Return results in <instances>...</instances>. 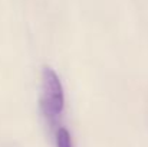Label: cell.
<instances>
[{
    "label": "cell",
    "instance_id": "6da1fadb",
    "mask_svg": "<svg viewBox=\"0 0 148 147\" xmlns=\"http://www.w3.org/2000/svg\"><path fill=\"white\" fill-rule=\"evenodd\" d=\"M40 107L45 118L50 124H55L65 108V92L62 82L50 66H45L42 71V95Z\"/></svg>",
    "mask_w": 148,
    "mask_h": 147
},
{
    "label": "cell",
    "instance_id": "7a4b0ae2",
    "mask_svg": "<svg viewBox=\"0 0 148 147\" xmlns=\"http://www.w3.org/2000/svg\"><path fill=\"white\" fill-rule=\"evenodd\" d=\"M56 147H73L71 134L65 127H59L56 130Z\"/></svg>",
    "mask_w": 148,
    "mask_h": 147
}]
</instances>
